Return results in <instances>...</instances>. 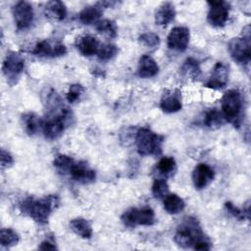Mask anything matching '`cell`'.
Wrapping results in <instances>:
<instances>
[{"label":"cell","instance_id":"obj_10","mask_svg":"<svg viewBox=\"0 0 251 251\" xmlns=\"http://www.w3.org/2000/svg\"><path fill=\"white\" fill-rule=\"evenodd\" d=\"M12 13L18 29H25L32 24L34 13L32 6L28 2H17L12 8Z\"/></svg>","mask_w":251,"mask_h":251},{"label":"cell","instance_id":"obj_35","mask_svg":"<svg viewBox=\"0 0 251 251\" xmlns=\"http://www.w3.org/2000/svg\"><path fill=\"white\" fill-rule=\"evenodd\" d=\"M84 88L82 85L80 84H72L69 88V91L67 92V100L70 103H75V101H77L79 99V97L81 96V94L83 93Z\"/></svg>","mask_w":251,"mask_h":251},{"label":"cell","instance_id":"obj_33","mask_svg":"<svg viewBox=\"0 0 251 251\" xmlns=\"http://www.w3.org/2000/svg\"><path fill=\"white\" fill-rule=\"evenodd\" d=\"M139 41L141 44L148 48H156L160 44V38L157 34L153 32H145L139 36Z\"/></svg>","mask_w":251,"mask_h":251},{"label":"cell","instance_id":"obj_18","mask_svg":"<svg viewBox=\"0 0 251 251\" xmlns=\"http://www.w3.org/2000/svg\"><path fill=\"white\" fill-rule=\"evenodd\" d=\"M159 72V66L149 55H142L138 62L137 74L140 77L147 78L155 76Z\"/></svg>","mask_w":251,"mask_h":251},{"label":"cell","instance_id":"obj_13","mask_svg":"<svg viewBox=\"0 0 251 251\" xmlns=\"http://www.w3.org/2000/svg\"><path fill=\"white\" fill-rule=\"evenodd\" d=\"M228 81V68L222 62L215 65L206 86L212 89H222Z\"/></svg>","mask_w":251,"mask_h":251},{"label":"cell","instance_id":"obj_20","mask_svg":"<svg viewBox=\"0 0 251 251\" xmlns=\"http://www.w3.org/2000/svg\"><path fill=\"white\" fill-rule=\"evenodd\" d=\"M45 17L52 21H63L67 16L66 5L62 1L54 0L46 3L44 7Z\"/></svg>","mask_w":251,"mask_h":251},{"label":"cell","instance_id":"obj_6","mask_svg":"<svg viewBox=\"0 0 251 251\" xmlns=\"http://www.w3.org/2000/svg\"><path fill=\"white\" fill-rule=\"evenodd\" d=\"M250 35L249 26L245 34L241 37L232 38L228 42V51L231 58L239 64L248 65L251 59V49H250Z\"/></svg>","mask_w":251,"mask_h":251},{"label":"cell","instance_id":"obj_28","mask_svg":"<svg viewBox=\"0 0 251 251\" xmlns=\"http://www.w3.org/2000/svg\"><path fill=\"white\" fill-rule=\"evenodd\" d=\"M181 71L185 76L192 79L197 78L201 73L198 62L193 58H188L185 60L184 64L181 67Z\"/></svg>","mask_w":251,"mask_h":251},{"label":"cell","instance_id":"obj_9","mask_svg":"<svg viewBox=\"0 0 251 251\" xmlns=\"http://www.w3.org/2000/svg\"><path fill=\"white\" fill-rule=\"evenodd\" d=\"M210 9L207 15L209 24L216 27H222L226 25L229 15V4L226 1H208Z\"/></svg>","mask_w":251,"mask_h":251},{"label":"cell","instance_id":"obj_11","mask_svg":"<svg viewBox=\"0 0 251 251\" xmlns=\"http://www.w3.org/2000/svg\"><path fill=\"white\" fill-rule=\"evenodd\" d=\"M189 38L190 33L187 27L176 26L170 31L167 38V44L170 49L183 52L186 50L189 44Z\"/></svg>","mask_w":251,"mask_h":251},{"label":"cell","instance_id":"obj_25","mask_svg":"<svg viewBox=\"0 0 251 251\" xmlns=\"http://www.w3.org/2000/svg\"><path fill=\"white\" fill-rule=\"evenodd\" d=\"M158 174L164 177H170L174 176L176 171V164L173 157H163L160 159L156 166Z\"/></svg>","mask_w":251,"mask_h":251},{"label":"cell","instance_id":"obj_23","mask_svg":"<svg viewBox=\"0 0 251 251\" xmlns=\"http://www.w3.org/2000/svg\"><path fill=\"white\" fill-rule=\"evenodd\" d=\"M163 204H164V209L169 214H173V215L180 213L185 207V203L183 199L175 193H171V194L168 193L163 198Z\"/></svg>","mask_w":251,"mask_h":251},{"label":"cell","instance_id":"obj_24","mask_svg":"<svg viewBox=\"0 0 251 251\" xmlns=\"http://www.w3.org/2000/svg\"><path fill=\"white\" fill-rule=\"evenodd\" d=\"M22 122L25 132L28 135H34L37 131L42 128L43 122L34 113H25L22 116Z\"/></svg>","mask_w":251,"mask_h":251},{"label":"cell","instance_id":"obj_16","mask_svg":"<svg viewBox=\"0 0 251 251\" xmlns=\"http://www.w3.org/2000/svg\"><path fill=\"white\" fill-rule=\"evenodd\" d=\"M160 108L167 114L178 112L182 108L180 93L177 90H170L163 94L160 101Z\"/></svg>","mask_w":251,"mask_h":251},{"label":"cell","instance_id":"obj_22","mask_svg":"<svg viewBox=\"0 0 251 251\" xmlns=\"http://www.w3.org/2000/svg\"><path fill=\"white\" fill-rule=\"evenodd\" d=\"M71 229L78 236L88 239L92 236V227L90 223L84 218H75L70 222Z\"/></svg>","mask_w":251,"mask_h":251},{"label":"cell","instance_id":"obj_7","mask_svg":"<svg viewBox=\"0 0 251 251\" xmlns=\"http://www.w3.org/2000/svg\"><path fill=\"white\" fill-rule=\"evenodd\" d=\"M70 119L71 114L68 111V109H65L62 110V112L59 115L43 122L42 131L44 133V136L50 140L60 137L63 134L66 128V125Z\"/></svg>","mask_w":251,"mask_h":251},{"label":"cell","instance_id":"obj_1","mask_svg":"<svg viewBox=\"0 0 251 251\" xmlns=\"http://www.w3.org/2000/svg\"><path fill=\"white\" fill-rule=\"evenodd\" d=\"M175 241L183 248L192 247L195 250H209L211 248L210 241L205 236L198 222L190 217L177 226Z\"/></svg>","mask_w":251,"mask_h":251},{"label":"cell","instance_id":"obj_29","mask_svg":"<svg viewBox=\"0 0 251 251\" xmlns=\"http://www.w3.org/2000/svg\"><path fill=\"white\" fill-rule=\"evenodd\" d=\"M224 121H225V119L222 115V112L218 111V109H215V108L208 111L204 118L205 126L210 128L220 126L221 125H223Z\"/></svg>","mask_w":251,"mask_h":251},{"label":"cell","instance_id":"obj_19","mask_svg":"<svg viewBox=\"0 0 251 251\" xmlns=\"http://www.w3.org/2000/svg\"><path fill=\"white\" fill-rule=\"evenodd\" d=\"M176 17L175 6L171 2L162 3L155 12V23L158 25H167Z\"/></svg>","mask_w":251,"mask_h":251},{"label":"cell","instance_id":"obj_30","mask_svg":"<svg viewBox=\"0 0 251 251\" xmlns=\"http://www.w3.org/2000/svg\"><path fill=\"white\" fill-rule=\"evenodd\" d=\"M19 235L18 233L13 230L12 228H3L0 232V243L2 246L10 247L19 242Z\"/></svg>","mask_w":251,"mask_h":251},{"label":"cell","instance_id":"obj_27","mask_svg":"<svg viewBox=\"0 0 251 251\" xmlns=\"http://www.w3.org/2000/svg\"><path fill=\"white\" fill-rule=\"evenodd\" d=\"M74 164H75V160L72 157L65 154H59L55 156L53 161L54 167L61 174L70 173Z\"/></svg>","mask_w":251,"mask_h":251},{"label":"cell","instance_id":"obj_8","mask_svg":"<svg viewBox=\"0 0 251 251\" xmlns=\"http://www.w3.org/2000/svg\"><path fill=\"white\" fill-rule=\"evenodd\" d=\"M25 68V59L16 52H10L7 54L3 66L2 71L3 75L7 78V80L14 84L19 79L20 75H22Z\"/></svg>","mask_w":251,"mask_h":251},{"label":"cell","instance_id":"obj_12","mask_svg":"<svg viewBox=\"0 0 251 251\" xmlns=\"http://www.w3.org/2000/svg\"><path fill=\"white\" fill-rule=\"evenodd\" d=\"M32 53L39 57H59L67 53V48L61 42L44 39L35 44Z\"/></svg>","mask_w":251,"mask_h":251},{"label":"cell","instance_id":"obj_17","mask_svg":"<svg viewBox=\"0 0 251 251\" xmlns=\"http://www.w3.org/2000/svg\"><path fill=\"white\" fill-rule=\"evenodd\" d=\"M75 46L77 50L83 56H92L98 53L100 48L99 41L96 37L86 34L79 36L75 41Z\"/></svg>","mask_w":251,"mask_h":251},{"label":"cell","instance_id":"obj_36","mask_svg":"<svg viewBox=\"0 0 251 251\" xmlns=\"http://www.w3.org/2000/svg\"><path fill=\"white\" fill-rule=\"evenodd\" d=\"M13 163H14V159H13L12 155L8 151H5L4 149H2V151H1V167H2V169L12 166Z\"/></svg>","mask_w":251,"mask_h":251},{"label":"cell","instance_id":"obj_5","mask_svg":"<svg viewBox=\"0 0 251 251\" xmlns=\"http://www.w3.org/2000/svg\"><path fill=\"white\" fill-rule=\"evenodd\" d=\"M122 222L127 227L136 226H152L155 223V214L150 207L129 208L122 215Z\"/></svg>","mask_w":251,"mask_h":251},{"label":"cell","instance_id":"obj_26","mask_svg":"<svg viewBox=\"0 0 251 251\" xmlns=\"http://www.w3.org/2000/svg\"><path fill=\"white\" fill-rule=\"evenodd\" d=\"M95 28L99 33L110 38H114L118 34V27L116 23L109 19H104L99 21L95 25Z\"/></svg>","mask_w":251,"mask_h":251},{"label":"cell","instance_id":"obj_15","mask_svg":"<svg viewBox=\"0 0 251 251\" xmlns=\"http://www.w3.org/2000/svg\"><path fill=\"white\" fill-rule=\"evenodd\" d=\"M70 175L74 180L80 183H90L94 181L96 177L95 172L83 161L75 162L70 171Z\"/></svg>","mask_w":251,"mask_h":251},{"label":"cell","instance_id":"obj_14","mask_svg":"<svg viewBox=\"0 0 251 251\" xmlns=\"http://www.w3.org/2000/svg\"><path fill=\"white\" fill-rule=\"evenodd\" d=\"M214 170L207 164H198L192 173V180L195 188L203 189L214 179Z\"/></svg>","mask_w":251,"mask_h":251},{"label":"cell","instance_id":"obj_4","mask_svg":"<svg viewBox=\"0 0 251 251\" xmlns=\"http://www.w3.org/2000/svg\"><path fill=\"white\" fill-rule=\"evenodd\" d=\"M163 141L164 137L162 135L157 134L148 127H141L136 132V147L141 156L160 155L162 152Z\"/></svg>","mask_w":251,"mask_h":251},{"label":"cell","instance_id":"obj_32","mask_svg":"<svg viewBox=\"0 0 251 251\" xmlns=\"http://www.w3.org/2000/svg\"><path fill=\"white\" fill-rule=\"evenodd\" d=\"M169 193V185L165 178H156L152 184V194L155 198H164Z\"/></svg>","mask_w":251,"mask_h":251},{"label":"cell","instance_id":"obj_3","mask_svg":"<svg viewBox=\"0 0 251 251\" xmlns=\"http://www.w3.org/2000/svg\"><path fill=\"white\" fill-rule=\"evenodd\" d=\"M222 115L229 124L239 126L242 116L243 100L241 93L236 89H229L222 97Z\"/></svg>","mask_w":251,"mask_h":251},{"label":"cell","instance_id":"obj_2","mask_svg":"<svg viewBox=\"0 0 251 251\" xmlns=\"http://www.w3.org/2000/svg\"><path fill=\"white\" fill-rule=\"evenodd\" d=\"M57 195H48L41 199L25 198L21 203V211L30 217L34 222L40 225H45L54 209L59 205Z\"/></svg>","mask_w":251,"mask_h":251},{"label":"cell","instance_id":"obj_31","mask_svg":"<svg viewBox=\"0 0 251 251\" xmlns=\"http://www.w3.org/2000/svg\"><path fill=\"white\" fill-rule=\"evenodd\" d=\"M119 52V49L116 45L112 43H106L100 45V48L98 50L97 56L102 61H109L113 59Z\"/></svg>","mask_w":251,"mask_h":251},{"label":"cell","instance_id":"obj_34","mask_svg":"<svg viewBox=\"0 0 251 251\" xmlns=\"http://www.w3.org/2000/svg\"><path fill=\"white\" fill-rule=\"evenodd\" d=\"M226 209L228 211L229 214H231L234 218L238 219V220H243L244 218L249 219V204H247L246 208L243 210H239L237 207H235L231 202H226L225 204Z\"/></svg>","mask_w":251,"mask_h":251},{"label":"cell","instance_id":"obj_37","mask_svg":"<svg viewBox=\"0 0 251 251\" xmlns=\"http://www.w3.org/2000/svg\"><path fill=\"white\" fill-rule=\"evenodd\" d=\"M39 249L41 250H55L57 249L56 245L54 244V241L49 240V239H45L44 241L41 242V244L38 246Z\"/></svg>","mask_w":251,"mask_h":251},{"label":"cell","instance_id":"obj_21","mask_svg":"<svg viewBox=\"0 0 251 251\" xmlns=\"http://www.w3.org/2000/svg\"><path fill=\"white\" fill-rule=\"evenodd\" d=\"M102 6L97 3L95 5L87 6L78 15L79 21L84 25H93L97 24L99 22L100 17L102 16Z\"/></svg>","mask_w":251,"mask_h":251}]
</instances>
